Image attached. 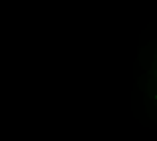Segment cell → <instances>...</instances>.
<instances>
[{
  "mask_svg": "<svg viewBox=\"0 0 157 141\" xmlns=\"http://www.w3.org/2000/svg\"><path fill=\"white\" fill-rule=\"evenodd\" d=\"M155 99H157V95H155Z\"/></svg>",
  "mask_w": 157,
  "mask_h": 141,
  "instance_id": "cell-1",
  "label": "cell"
}]
</instances>
